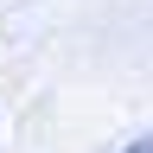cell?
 <instances>
[{
    "label": "cell",
    "instance_id": "obj_1",
    "mask_svg": "<svg viewBox=\"0 0 153 153\" xmlns=\"http://www.w3.org/2000/svg\"><path fill=\"white\" fill-rule=\"evenodd\" d=\"M121 153H153V134H140V140H128Z\"/></svg>",
    "mask_w": 153,
    "mask_h": 153
}]
</instances>
